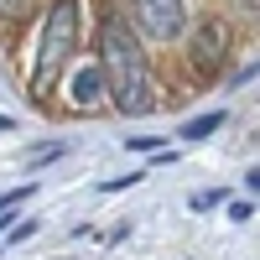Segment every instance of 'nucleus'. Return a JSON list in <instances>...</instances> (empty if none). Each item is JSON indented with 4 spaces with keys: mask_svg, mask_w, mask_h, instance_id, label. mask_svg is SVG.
<instances>
[{
    "mask_svg": "<svg viewBox=\"0 0 260 260\" xmlns=\"http://www.w3.org/2000/svg\"><path fill=\"white\" fill-rule=\"evenodd\" d=\"M99 78L110 83V94L120 104V115H146L151 110V68L136 31L120 16H104L99 26Z\"/></svg>",
    "mask_w": 260,
    "mask_h": 260,
    "instance_id": "obj_1",
    "label": "nucleus"
},
{
    "mask_svg": "<svg viewBox=\"0 0 260 260\" xmlns=\"http://www.w3.org/2000/svg\"><path fill=\"white\" fill-rule=\"evenodd\" d=\"M78 47V0H57L42 21V42H37V62H31V94H47L52 78L62 73V62Z\"/></svg>",
    "mask_w": 260,
    "mask_h": 260,
    "instance_id": "obj_2",
    "label": "nucleus"
},
{
    "mask_svg": "<svg viewBox=\"0 0 260 260\" xmlns=\"http://www.w3.org/2000/svg\"><path fill=\"white\" fill-rule=\"evenodd\" d=\"M136 26L151 42H177L187 26V6L182 0H136Z\"/></svg>",
    "mask_w": 260,
    "mask_h": 260,
    "instance_id": "obj_3",
    "label": "nucleus"
},
{
    "mask_svg": "<svg viewBox=\"0 0 260 260\" xmlns=\"http://www.w3.org/2000/svg\"><path fill=\"white\" fill-rule=\"evenodd\" d=\"M224 47H229V31L219 26V21H203V26H198V42H192V62H198V68H219V62H224Z\"/></svg>",
    "mask_w": 260,
    "mask_h": 260,
    "instance_id": "obj_4",
    "label": "nucleus"
},
{
    "mask_svg": "<svg viewBox=\"0 0 260 260\" xmlns=\"http://www.w3.org/2000/svg\"><path fill=\"white\" fill-rule=\"evenodd\" d=\"M99 89H104L99 68H83V73L73 78V104H94V99H99Z\"/></svg>",
    "mask_w": 260,
    "mask_h": 260,
    "instance_id": "obj_5",
    "label": "nucleus"
},
{
    "mask_svg": "<svg viewBox=\"0 0 260 260\" xmlns=\"http://www.w3.org/2000/svg\"><path fill=\"white\" fill-rule=\"evenodd\" d=\"M219 125H224V110H208L203 120H187V125H182V136H187V141H203V136H213Z\"/></svg>",
    "mask_w": 260,
    "mask_h": 260,
    "instance_id": "obj_6",
    "label": "nucleus"
},
{
    "mask_svg": "<svg viewBox=\"0 0 260 260\" xmlns=\"http://www.w3.org/2000/svg\"><path fill=\"white\" fill-rule=\"evenodd\" d=\"M57 156H62V141H47V146L31 151V167H47V161H57Z\"/></svg>",
    "mask_w": 260,
    "mask_h": 260,
    "instance_id": "obj_7",
    "label": "nucleus"
},
{
    "mask_svg": "<svg viewBox=\"0 0 260 260\" xmlns=\"http://www.w3.org/2000/svg\"><path fill=\"white\" fill-rule=\"evenodd\" d=\"M219 198H224V192H219V187H213V192H198V198H192V208H198V213H208V208H213V203H219Z\"/></svg>",
    "mask_w": 260,
    "mask_h": 260,
    "instance_id": "obj_8",
    "label": "nucleus"
},
{
    "mask_svg": "<svg viewBox=\"0 0 260 260\" xmlns=\"http://www.w3.org/2000/svg\"><path fill=\"white\" fill-rule=\"evenodd\" d=\"M26 6H31V0H0V16H21Z\"/></svg>",
    "mask_w": 260,
    "mask_h": 260,
    "instance_id": "obj_9",
    "label": "nucleus"
},
{
    "mask_svg": "<svg viewBox=\"0 0 260 260\" xmlns=\"http://www.w3.org/2000/svg\"><path fill=\"white\" fill-rule=\"evenodd\" d=\"M0 130H11V115H0Z\"/></svg>",
    "mask_w": 260,
    "mask_h": 260,
    "instance_id": "obj_10",
    "label": "nucleus"
}]
</instances>
